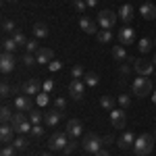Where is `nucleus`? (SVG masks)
<instances>
[{
	"instance_id": "obj_1",
	"label": "nucleus",
	"mask_w": 156,
	"mask_h": 156,
	"mask_svg": "<svg viewBox=\"0 0 156 156\" xmlns=\"http://www.w3.org/2000/svg\"><path fill=\"white\" fill-rule=\"evenodd\" d=\"M154 135L152 133H142L135 137V144H133V152L137 156H148L154 150Z\"/></svg>"
},
{
	"instance_id": "obj_2",
	"label": "nucleus",
	"mask_w": 156,
	"mask_h": 156,
	"mask_svg": "<svg viewBox=\"0 0 156 156\" xmlns=\"http://www.w3.org/2000/svg\"><path fill=\"white\" fill-rule=\"evenodd\" d=\"M133 94L140 98H146L152 94V79H148L144 75H140L135 81H133Z\"/></svg>"
},
{
	"instance_id": "obj_3",
	"label": "nucleus",
	"mask_w": 156,
	"mask_h": 156,
	"mask_svg": "<svg viewBox=\"0 0 156 156\" xmlns=\"http://www.w3.org/2000/svg\"><path fill=\"white\" fill-rule=\"evenodd\" d=\"M117 19H119V15L112 11H108V9H104V11L98 12V25L102 27V29H112L115 27V23H117Z\"/></svg>"
},
{
	"instance_id": "obj_4",
	"label": "nucleus",
	"mask_w": 156,
	"mask_h": 156,
	"mask_svg": "<svg viewBox=\"0 0 156 156\" xmlns=\"http://www.w3.org/2000/svg\"><path fill=\"white\" fill-rule=\"evenodd\" d=\"M100 144H102V137H98L96 133H87L81 142V148H83L87 154H96L100 150Z\"/></svg>"
},
{
	"instance_id": "obj_5",
	"label": "nucleus",
	"mask_w": 156,
	"mask_h": 156,
	"mask_svg": "<svg viewBox=\"0 0 156 156\" xmlns=\"http://www.w3.org/2000/svg\"><path fill=\"white\" fill-rule=\"evenodd\" d=\"M110 123H112L115 129H125V125H127L125 108H115V110H110Z\"/></svg>"
},
{
	"instance_id": "obj_6",
	"label": "nucleus",
	"mask_w": 156,
	"mask_h": 156,
	"mask_svg": "<svg viewBox=\"0 0 156 156\" xmlns=\"http://www.w3.org/2000/svg\"><path fill=\"white\" fill-rule=\"evenodd\" d=\"M69 135H67V131H62V133H54L52 137H50V142H48V146L52 148V150H65L67 148V144H69Z\"/></svg>"
},
{
	"instance_id": "obj_7",
	"label": "nucleus",
	"mask_w": 156,
	"mask_h": 156,
	"mask_svg": "<svg viewBox=\"0 0 156 156\" xmlns=\"http://www.w3.org/2000/svg\"><path fill=\"white\" fill-rule=\"evenodd\" d=\"M83 92H85V83L81 79H73L71 83H69V96L73 100H81L83 98Z\"/></svg>"
},
{
	"instance_id": "obj_8",
	"label": "nucleus",
	"mask_w": 156,
	"mask_h": 156,
	"mask_svg": "<svg viewBox=\"0 0 156 156\" xmlns=\"http://www.w3.org/2000/svg\"><path fill=\"white\" fill-rule=\"evenodd\" d=\"M21 87H23V94H25V96H37V94H40V90H42V83H40V79L31 77V79H27Z\"/></svg>"
},
{
	"instance_id": "obj_9",
	"label": "nucleus",
	"mask_w": 156,
	"mask_h": 156,
	"mask_svg": "<svg viewBox=\"0 0 156 156\" xmlns=\"http://www.w3.org/2000/svg\"><path fill=\"white\" fill-rule=\"evenodd\" d=\"M133 67H135V71L140 73V75H144V77H148V75H152V73H154V62H152V60L137 58Z\"/></svg>"
},
{
	"instance_id": "obj_10",
	"label": "nucleus",
	"mask_w": 156,
	"mask_h": 156,
	"mask_svg": "<svg viewBox=\"0 0 156 156\" xmlns=\"http://www.w3.org/2000/svg\"><path fill=\"white\" fill-rule=\"evenodd\" d=\"M15 108L19 110V112H29V110H34V102H31V96H17L15 98Z\"/></svg>"
},
{
	"instance_id": "obj_11",
	"label": "nucleus",
	"mask_w": 156,
	"mask_h": 156,
	"mask_svg": "<svg viewBox=\"0 0 156 156\" xmlns=\"http://www.w3.org/2000/svg\"><path fill=\"white\" fill-rule=\"evenodd\" d=\"M119 42H121V46H131L133 42H135V29L123 27L119 31Z\"/></svg>"
},
{
	"instance_id": "obj_12",
	"label": "nucleus",
	"mask_w": 156,
	"mask_h": 156,
	"mask_svg": "<svg viewBox=\"0 0 156 156\" xmlns=\"http://www.w3.org/2000/svg\"><path fill=\"white\" fill-rule=\"evenodd\" d=\"M60 117H62V112H60L58 108L46 110V112H44V123H46V127H56L58 121H60Z\"/></svg>"
},
{
	"instance_id": "obj_13",
	"label": "nucleus",
	"mask_w": 156,
	"mask_h": 156,
	"mask_svg": "<svg viewBox=\"0 0 156 156\" xmlns=\"http://www.w3.org/2000/svg\"><path fill=\"white\" fill-rule=\"evenodd\" d=\"M15 69V56L9 54V52H2V56H0V71L4 73H11Z\"/></svg>"
},
{
	"instance_id": "obj_14",
	"label": "nucleus",
	"mask_w": 156,
	"mask_h": 156,
	"mask_svg": "<svg viewBox=\"0 0 156 156\" xmlns=\"http://www.w3.org/2000/svg\"><path fill=\"white\" fill-rule=\"evenodd\" d=\"M52 58H54V52H52L50 48H40L36 52V60L40 62V65H50Z\"/></svg>"
},
{
	"instance_id": "obj_15",
	"label": "nucleus",
	"mask_w": 156,
	"mask_h": 156,
	"mask_svg": "<svg viewBox=\"0 0 156 156\" xmlns=\"http://www.w3.org/2000/svg\"><path fill=\"white\" fill-rule=\"evenodd\" d=\"M65 131H67L69 137H79L81 131H83V127H81V123H79L77 119H71L69 123H67V129H65Z\"/></svg>"
},
{
	"instance_id": "obj_16",
	"label": "nucleus",
	"mask_w": 156,
	"mask_h": 156,
	"mask_svg": "<svg viewBox=\"0 0 156 156\" xmlns=\"http://www.w3.org/2000/svg\"><path fill=\"white\" fill-rule=\"evenodd\" d=\"M140 12H142L144 19L152 21V19H156V4H152V2H144V4L140 6Z\"/></svg>"
},
{
	"instance_id": "obj_17",
	"label": "nucleus",
	"mask_w": 156,
	"mask_h": 156,
	"mask_svg": "<svg viewBox=\"0 0 156 156\" xmlns=\"http://www.w3.org/2000/svg\"><path fill=\"white\" fill-rule=\"evenodd\" d=\"M79 27L83 29L85 34H90V36L98 34V29H96V21H92L90 17H81V19H79Z\"/></svg>"
},
{
	"instance_id": "obj_18",
	"label": "nucleus",
	"mask_w": 156,
	"mask_h": 156,
	"mask_svg": "<svg viewBox=\"0 0 156 156\" xmlns=\"http://www.w3.org/2000/svg\"><path fill=\"white\" fill-rule=\"evenodd\" d=\"M12 125H9V123H2V127H0V140H2V144H9L12 140Z\"/></svg>"
},
{
	"instance_id": "obj_19",
	"label": "nucleus",
	"mask_w": 156,
	"mask_h": 156,
	"mask_svg": "<svg viewBox=\"0 0 156 156\" xmlns=\"http://www.w3.org/2000/svg\"><path fill=\"white\" fill-rule=\"evenodd\" d=\"M119 19L121 21H125V23H129L133 19V6L131 4H123L119 9Z\"/></svg>"
},
{
	"instance_id": "obj_20",
	"label": "nucleus",
	"mask_w": 156,
	"mask_h": 156,
	"mask_svg": "<svg viewBox=\"0 0 156 156\" xmlns=\"http://www.w3.org/2000/svg\"><path fill=\"white\" fill-rule=\"evenodd\" d=\"M117 144H119V148H129V146L135 144V135H133L131 131H125L119 137V142H117Z\"/></svg>"
},
{
	"instance_id": "obj_21",
	"label": "nucleus",
	"mask_w": 156,
	"mask_h": 156,
	"mask_svg": "<svg viewBox=\"0 0 156 156\" xmlns=\"http://www.w3.org/2000/svg\"><path fill=\"white\" fill-rule=\"evenodd\" d=\"M29 121H31V125H42V121H44V112L37 110V108L29 110Z\"/></svg>"
},
{
	"instance_id": "obj_22",
	"label": "nucleus",
	"mask_w": 156,
	"mask_h": 156,
	"mask_svg": "<svg viewBox=\"0 0 156 156\" xmlns=\"http://www.w3.org/2000/svg\"><path fill=\"white\" fill-rule=\"evenodd\" d=\"M25 121H29L27 117H25V112H19V110H17V112L12 115V121H11L12 129H17V127H21V125H23Z\"/></svg>"
},
{
	"instance_id": "obj_23",
	"label": "nucleus",
	"mask_w": 156,
	"mask_h": 156,
	"mask_svg": "<svg viewBox=\"0 0 156 156\" xmlns=\"http://www.w3.org/2000/svg\"><path fill=\"white\" fill-rule=\"evenodd\" d=\"M112 58L119 60V62L127 60V52H125V48H123V46H112Z\"/></svg>"
},
{
	"instance_id": "obj_24",
	"label": "nucleus",
	"mask_w": 156,
	"mask_h": 156,
	"mask_svg": "<svg viewBox=\"0 0 156 156\" xmlns=\"http://www.w3.org/2000/svg\"><path fill=\"white\" fill-rule=\"evenodd\" d=\"M100 106L104 110H115V98L112 96H102L100 98Z\"/></svg>"
},
{
	"instance_id": "obj_25",
	"label": "nucleus",
	"mask_w": 156,
	"mask_h": 156,
	"mask_svg": "<svg viewBox=\"0 0 156 156\" xmlns=\"http://www.w3.org/2000/svg\"><path fill=\"white\" fill-rule=\"evenodd\" d=\"M152 46H154V44H152L148 37H144V40H140V42H137V48H140V52H142V54H148V52L152 50Z\"/></svg>"
},
{
	"instance_id": "obj_26",
	"label": "nucleus",
	"mask_w": 156,
	"mask_h": 156,
	"mask_svg": "<svg viewBox=\"0 0 156 156\" xmlns=\"http://www.w3.org/2000/svg\"><path fill=\"white\" fill-rule=\"evenodd\" d=\"M34 36L36 37H46L48 36V27L44 23H36L34 25Z\"/></svg>"
},
{
	"instance_id": "obj_27",
	"label": "nucleus",
	"mask_w": 156,
	"mask_h": 156,
	"mask_svg": "<svg viewBox=\"0 0 156 156\" xmlns=\"http://www.w3.org/2000/svg\"><path fill=\"white\" fill-rule=\"evenodd\" d=\"M96 40L100 42V44H108V42L112 40V36H110V31H108V29H100V31L96 34Z\"/></svg>"
},
{
	"instance_id": "obj_28",
	"label": "nucleus",
	"mask_w": 156,
	"mask_h": 156,
	"mask_svg": "<svg viewBox=\"0 0 156 156\" xmlns=\"http://www.w3.org/2000/svg\"><path fill=\"white\" fill-rule=\"evenodd\" d=\"M12 40L17 42V46H27V42H29V40L25 37V34L21 31V29H17V31L12 34Z\"/></svg>"
},
{
	"instance_id": "obj_29",
	"label": "nucleus",
	"mask_w": 156,
	"mask_h": 156,
	"mask_svg": "<svg viewBox=\"0 0 156 156\" xmlns=\"http://www.w3.org/2000/svg\"><path fill=\"white\" fill-rule=\"evenodd\" d=\"M29 137H31V140H42V137H44V127H42V125H34L31 131H29Z\"/></svg>"
},
{
	"instance_id": "obj_30",
	"label": "nucleus",
	"mask_w": 156,
	"mask_h": 156,
	"mask_svg": "<svg viewBox=\"0 0 156 156\" xmlns=\"http://www.w3.org/2000/svg\"><path fill=\"white\" fill-rule=\"evenodd\" d=\"M0 119H2V123H11L12 121V110L9 106H2L0 108Z\"/></svg>"
},
{
	"instance_id": "obj_31",
	"label": "nucleus",
	"mask_w": 156,
	"mask_h": 156,
	"mask_svg": "<svg viewBox=\"0 0 156 156\" xmlns=\"http://www.w3.org/2000/svg\"><path fill=\"white\" fill-rule=\"evenodd\" d=\"M15 50H17V42H15V40H4V42H2V52L12 54Z\"/></svg>"
},
{
	"instance_id": "obj_32",
	"label": "nucleus",
	"mask_w": 156,
	"mask_h": 156,
	"mask_svg": "<svg viewBox=\"0 0 156 156\" xmlns=\"http://www.w3.org/2000/svg\"><path fill=\"white\" fill-rule=\"evenodd\" d=\"M83 83H85V85H92V87H94V85L98 83V75H96V73H92V71H87V73L83 75Z\"/></svg>"
},
{
	"instance_id": "obj_33",
	"label": "nucleus",
	"mask_w": 156,
	"mask_h": 156,
	"mask_svg": "<svg viewBox=\"0 0 156 156\" xmlns=\"http://www.w3.org/2000/svg\"><path fill=\"white\" fill-rule=\"evenodd\" d=\"M11 94H12V87L9 85V81L4 79V81L0 83V96H2V98H9Z\"/></svg>"
},
{
	"instance_id": "obj_34",
	"label": "nucleus",
	"mask_w": 156,
	"mask_h": 156,
	"mask_svg": "<svg viewBox=\"0 0 156 156\" xmlns=\"http://www.w3.org/2000/svg\"><path fill=\"white\" fill-rule=\"evenodd\" d=\"M2 31H9V34H15V31H17V25L12 23L11 19H4V21H2Z\"/></svg>"
},
{
	"instance_id": "obj_35",
	"label": "nucleus",
	"mask_w": 156,
	"mask_h": 156,
	"mask_svg": "<svg viewBox=\"0 0 156 156\" xmlns=\"http://www.w3.org/2000/svg\"><path fill=\"white\" fill-rule=\"evenodd\" d=\"M71 75H73V79H81V77L85 75L83 67H81V65H75V67L71 69Z\"/></svg>"
},
{
	"instance_id": "obj_36",
	"label": "nucleus",
	"mask_w": 156,
	"mask_h": 156,
	"mask_svg": "<svg viewBox=\"0 0 156 156\" xmlns=\"http://www.w3.org/2000/svg\"><path fill=\"white\" fill-rule=\"evenodd\" d=\"M12 146H15L17 150H25V148L29 146V142H27V137H17V140L12 142Z\"/></svg>"
},
{
	"instance_id": "obj_37",
	"label": "nucleus",
	"mask_w": 156,
	"mask_h": 156,
	"mask_svg": "<svg viewBox=\"0 0 156 156\" xmlns=\"http://www.w3.org/2000/svg\"><path fill=\"white\" fill-rule=\"evenodd\" d=\"M77 146H79V144H77V137H71V140H69V144H67V148H65L62 152H65V154H71Z\"/></svg>"
},
{
	"instance_id": "obj_38",
	"label": "nucleus",
	"mask_w": 156,
	"mask_h": 156,
	"mask_svg": "<svg viewBox=\"0 0 156 156\" xmlns=\"http://www.w3.org/2000/svg\"><path fill=\"white\" fill-rule=\"evenodd\" d=\"M25 48H27V52H29V54H34V52H37V50H40V44H37L36 40H29Z\"/></svg>"
},
{
	"instance_id": "obj_39",
	"label": "nucleus",
	"mask_w": 156,
	"mask_h": 156,
	"mask_svg": "<svg viewBox=\"0 0 156 156\" xmlns=\"http://www.w3.org/2000/svg\"><path fill=\"white\" fill-rule=\"evenodd\" d=\"M31 127H34V125H31V121H25L23 125H21V127H17L15 131H17V133H29V131H31Z\"/></svg>"
},
{
	"instance_id": "obj_40",
	"label": "nucleus",
	"mask_w": 156,
	"mask_h": 156,
	"mask_svg": "<svg viewBox=\"0 0 156 156\" xmlns=\"http://www.w3.org/2000/svg\"><path fill=\"white\" fill-rule=\"evenodd\" d=\"M52 90H54V81H52V79H46V81L42 83V92H46V94H50Z\"/></svg>"
},
{
	"instance_id": "obj_41",
	"label": "nucleus",
	"mask_w": 156,
	"mask_h": 156,
	"mask_svg": "<svg viewBox=\"0 0 156 156\" xmlns=\"http://www.w3.org/2000/svg\"><path fill=\"white\" fill-rule=\"evenodd\" d=\"M23 62H25V67H31V65H36L37 60H36V56H34V54H29V52H27V54L23 56Z\"/></svg>"
},
{
	"instance_id": "obj_42",
	"label": "nucleus",
	"mask_w": 156,
	"mask_h": 156,
	"mask_svg": "<svg viewBox=\"0 0 156 156\" xmlns=\"http://www.w3.org/2000/svg\"><path fill=\"white\" fill-rule=\"evenodd\" d=\"M48 102H50V98H48L46 92H44V94H37V104H40V106H46Z\"/></svg>"
},
{
	"instance_id": "obj_43",
	"label": "nucleus",
	"mask_w": 156,
	"mask_h": 156,
	"mask_svg": "<svg viewBox=\"0 0 156 156\" xmlns=\"http://www.w3.org/2000/svg\"><path fill=\"white\" fill-rule=\"evenodd\" d=\"M73 6L77 9L79 12H83L85 9H87V4H85V0H73Z\"/></svg>"
},
{
	"instance_id": "obj_44",
	"label": "nucleus",
	"mask_w": 156,
	"mask_h": 156,
	"mask_svg": "<svg viewBox=\"0 0 156 156\" xmlns=\"http://www.w3.org/2000/svg\"><path fill=\"white\" fill-rule=\"evenodd\" d=\"M54 108L65 110V108H67V100H65V98H56V100H54Z\"/></svg>"
},
{
	"instance_id": "obj_45",
	"label": "nucleus",
	"mask_w": 156,
	"mask_h": 156,
	"mask_svg": "<svg viewBox=\"0 0 156 156\" xmlns=\"http://www.w3.org/2000/svg\"><path fill=\"white\" fill-rule=\"evenodd\" d=\"M15 150H17V148H12V146H4L2 152H0V156H15Z\"/></svg>"
},
{
	"instance_id": "obj_46",
	"label": "nucleus",
	"mask_w": 156,
	"mask_h": 156,
	"mask_svg": "<svg viewBox=\"0 0 156 156\" xmlns=\"http://www.w3.org/2000/svg\"><path fill=\"white\" fill-rule=\"evenodd\" d=\"M119 104H121V108H127L129 106V96H125V94L119 96Z\"/></svg>"
},
{
	"instance_id": "obj_47",
	"label": "nucleus",
	"mask_w": 156,
	"mask_h": 156,
	"mask_svg": "<svg viewBox=\"0 0 156 156\" xmlns=\"http://www.w3.org/2000/svg\"><path fill=\"white\" fill-rule=\"evenodd\" d=\"M48 67H50V71H58V69H60V62H58V60H52Z\"/></svg>"
},
{
	"instance_id": "obj_48",
	"label": "nucleus",
	"mask_w": 156,
	"mask_h": 156,
	"mask_svg": "<svg viewBox=\"0 0 156 156\" xmlns=\"http://www.w3.org/2000/svg\"><path fill=\"white\" fill-rule=\"evenodd\" d=\"M94 156H110V154H108V150H104V148H100V150H98V152H96Z\"/></svg>"
},
{
	"instance_id": "obj_49",
	"label": "nucleus",
	"mask_w": 156,
	"mask_h": 156,
	"mask_svg": "<svg viewBox=\"0 0 156 156\" xmlns=\"http://www.w3.org/2000/svg\"><path fill=\"white\" fill-rule=\"evenodd\" d=\"M102 144H112V135H104L102 137Z\"/></svg>"
},
{
	"instance_id": "obj_50",
	"label": "nucleus",
	"mask_w": 156,
	"mask_h": 156,
	"mask_svg": "<svg viewBox=\"0 0 156 156\" xmlns=\"http://www.w3.org/2000/svg\"><path fill=\"white\" fill-rule=\"evenodd\" d=\"M129 71H131L129 65H121V73H129Z\"/></svg>"
},
{
	"instance_id": "obj_51",
	"label": "nucleus",
	"mask_w": 156,
	"mask_h": 156,
	"mask_svg": "<svg viewBox=\"0 0 156 156\" xmlns=\"http://www.w3.org/2000/svg\"><path fill=\"white\" fill-rule=\"evenodd\" d=\"M85 4H87V6H96L98 0H85Z\"/></svg>"
},
{
	"instance_id": "obj_52",
	"label": "nucleus",
	"mask_w": 156,
	"mask_h": 156,
	"mask_svg": "<svg viewBox=\"0 0 156 156\" xmlns=\"http://www.w3.org/2000/svg\"><path fill=\"white\" fill-rule=\"evenodd\" d=\"M152 100H154V102H156V92H154V96H152Z\"/></svg>"
},
{
	"instance_id": "obj_53",
	"label": "nucleus",
	"mask_w": 156,
	"mask_h": 156,
	"mask_svg": "<svg viewBox=\"0 0 156 156\" xmlns=\"http://www.w3.org/2000/svg\"><path fill=\"white\" fill-rule=\"evenodd\" d=\"M152 62H154V67H156V56H154V58H152Z\"/></svg>"
},
{
	"instance_id": "obj_54",
	"label": "nucleus",
	"mask_w": 156,
	"mask_h": 156,
	"mask_svg": "<svg viewBox=\"0 0 156 156\" xmlns=\"http://www.w3.org/2000/svg\"><path fill=\"white\" fill-rule=\"evenodd\" d=\"M42 156H52V154H42Z\"/></svg>"
},
{
	"instance_id": "obj_55",
	"label": "nucleus",
	"mask_w": 156,
	"mask_h": 156,
	"mask_svg": "<svg viewBox=\"0 0 156 156\" xmlns=\"http://www.w3.org/2000/svg\"><path fill=\"white\" fill-rule=\"evenodd\" d=\"M6 2H15V0H6Z\"/></svg>"
},
{
	"instance_id": "obj_56",
	"label": "nucleus",
	"mask_w": 156,
	"mask_h": 156,
	"mask_svg": "<svg viewBox=\"0 0 156 156\" xmlns=\"http://www.w3.org/2000/svg\"><path fill=\"white\" fill-rule=\"evenodd\" d=\"M154 46H156V37H154Z\"/></svg>"
},
{
	"instance_id": "obj_57",
	"label": "nucleus",
	"mask_w": 156,
	"mask_h": 156,
	"mask_svg": "<svg viewBox=\"0 0 156 156\" xmlns=\"http://www.w3.org/2000/svg\"><path fill=\"white\" fill-rule=\"evenodd\" d=\"M154 75H156V73H154Z\"/></svg>"
}]
</instances>
